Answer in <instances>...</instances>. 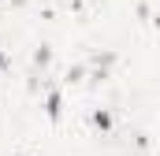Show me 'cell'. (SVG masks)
<instances>
[{"mask_svg":"<svg viewBox=\"0 0 160 156\" xmlns=\"http://www.w3.org/2000/svg\"><path fill=\"white\" fill-rule=\"evenodd\" d=\"M93 126L108 130V126H112V115H108V112H93Z\"/></svg>","mask_w":160,"mask_h":156,"instance_id":"6da1fadb","label":"cell"},{"mask_svg":"<svg viewBox=\"0 0 160 156\" xmlns=\"http://www.w3.org/2000/svg\"><path fill=\"white\" fill-rule=\"evenodd\" d=\"M48 119H60V93L48 97Z\"/></svg>","mask_w":160,"mask_h":156,"instance_id":"7a4b0ae2","label":"cell"}]
</instances>
